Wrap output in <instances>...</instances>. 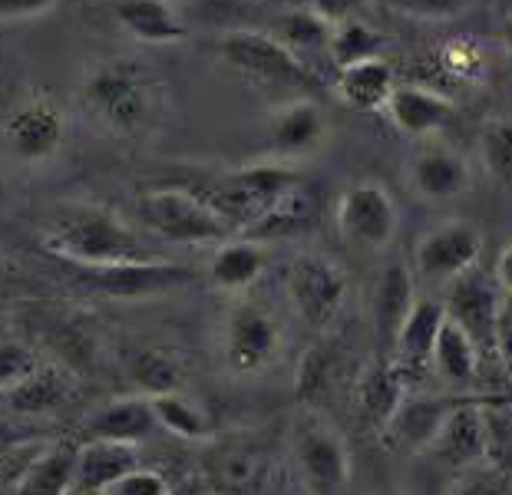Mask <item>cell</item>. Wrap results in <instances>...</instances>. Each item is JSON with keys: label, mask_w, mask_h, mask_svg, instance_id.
I'll return each instance as SVG.
<instances>
[{"label": "cell", "mask_w": 512, "mask_h": 495, "mask_svg": "<svg viewBox=\"0 0 512 495\" xmlns=\"http://www.w3.org/2000/svg\"><path fill=\"white\" fill-rule=\"evenodd\" d=\"M285 350V330L281 321L258 301H238L225 314L222 330V357L235 377H258Z\"/></svg>", "instance_id": "7"}, {"label": "cell", "mask_w": 512, "mask_h": 495, "mask_svg": "<svg viewBox=\"0 0 512 495\" xmlns=\"http://www.w3.org/2000/svg\"><path fill=\"white\" fill-rule=\"evenodd\" d=\"M387 119L394 123L397 132L410 139H433L437 132H443L453 123L456 116V103L450 96H443L430 86H413L403 83L394 86L384 103Z\"/></svg>", "instance_id": "18"}, {"label": "cell", "mask_w": 512, "mask_h": 495, "mask_svg": "<svg viewBox=\"0 0 512 495\" xmlns=\"http://www.w3.org/2000/svg\"><path fill=\"white\" fill-rule=\"evenodd\" d=\"M149 406H152V416H156V426L166 429L169 436L189 439V443H209L215 436L205 406L199 400H192L185 390H169V393L149 396Z\"/></svg>", "instance_id": "32"}, {"label": "cell", "mask_w": 512, "mask_h": 495, "mask_svg": "<svg viewBox=\"0 0 512 495\" xmlns=\"http://www.w3.org/2000/svg\"><path fill=\"white\" fill-rule=\"evenodd\" d=\"M219 57L228 70L242 73L245 80H255L261 86H281V90H301L311 96L321 93L324 86V80H318L311 70H304L265 30L225 33V40L219 43Z\"/></svg>", "instance_id": "6"}, {"label": "cell", "mask_w": 512, "mask_h": 495, "mask_svg": "<svg viewBox=\"0 0 512 495\" xmlns=\"http://www.w3.org/2000/svg\"><path fill=\"white\" fill-rule=\"evenodd\" d=\"M139 222L172 245H222L235 235L189 185H156L139 198Z\"/></svg>", "instance_id": "4"}, {"label": "cell", "mask_w": 512, "mask_h": 495, "mask_svg": "<svg viewBox=\"0 0 512 495\" xmlns=\"http://www.w3.org/2000/svg\"><path fill=\"white\" fill-rule=\"evenodd\" d=\"M364 0H311V7L321 20H328V24H337V20H347L354 17V10L361 7Z\"/></svg>", "instance_id": "43"}, {"label": "cell", "mask_w": 512, "mask_h": 495, "mask_svg": "<svg viewBox=\"0 0 512 495\" xmlns=\"http://www.w3.org/2000/svg\"><path fill=\"white\" fill-rule=\"evenodd\" d=\"M126 373L143 396L169 393L185 387L182 357L166 344H143L126 354Z\"/></svg>", "instance_id": "31"}, {"label": "cell", "mask_w": 512, "mask_h": 495, "mask_svg": "<svg viewBox=\"0 0 512 495\" xmlns=\"http://www.w3.org/2000/svg\"><path fill=\"white\" fill-rule=\"evenodd\" d=\"M80 278L90 284V288L103 291L106 297H152L172 288H182V284L192 281V271L185 264H172V261H129V264H106V268H76Z\"/></svg>", "instance_id": "14"}, {"label": "cell", "mask_w": 512, "mask_h": 495, "mask_svg": "<svg viewBox=\"0 0 512 495\" xmlns=\"http://www.w3.org/2000/svg\"><path fill=\"white\" fill-rule=\"evenodd\" d=\"M483 165L506 189L512 179V129L503 116L493 119V123L483 129Z\"/></svg>", "instance_id": "37"}, {"label": "cell", "mask_w": 512, "mask_h": 495, "mask_svg": "<svg viewBox=\"0 0 512 495\" xmlns=\"http://www.w3.org/2000/svg\"><path fill=\"white\" fill-rule=\"evenodd\" d=\"M4 396L17 416H47L76 400V380L57 363H34Z\"/></svg>", "instance_id": "19"}, {"label": "cell", "mask_w": 512, "mask_h": 495, "mask_svg": "<svg viewBox=\"0 0 512 495\" xmlns=\"http://www.w3.org/2000/svg\"><path fill=\"white\" fill-rule=\"evenodd\" d=\"M314 222H318V192L301 179V182H294L252 228H245L242 235L258 241V245H265V241L304 235V231L314 228Z\"/></svg>", "instance_id": "21"}, {"label": "cell", "mask_w": 512, "mask_h": 495, "mask_svg": "<svg viewBox=\"0 0 512 495\" xmlns=\"http://www.w3.org/2000/svg\"><path fill=\"white\" fill-rule=\"evenodd\" d=\"M479 370H483V354L470 340V334L453 324L450 317L440 324V334L433 340V354H430V373L437 380H443L446 387L466 390L479 380Z\"/></svg>", "instance_id": "25"}, {"label": "cell", "mask_w": 512, "mask_h": 495, "mask_svg": "<svg viewBox=\"0 0 512 495\" xmlns=\"http://www.w3.org/2000/svg\"><path fill=\"white\" fill-rule=\"evenodd\" d=\"M291 459L308 495H344L351 486V453L321 410H304L291 426Z\"/></svg>", "instance_id": "5"}, {"label": "cell", "mask_w": 512, "mask_h": 495, "mask_svg": "<svg viewBox=\"0 0 512 495\" xmlns=\"http://www.w3.org/2000/svg\"><path fill=\"white\" fill-rule=\"evenodd\" d=\"M76 446L80 443L73 439H57L43 446L14 479L17 495H73Z\"/></svg>", "instance_id": "27"}, {"label": "cell", "mask_w": 512, "mask_h": 495, "mask_svg": "<svg viewBox=\"0 0 512 495\" xmlns=\"http://www.w3.org/2000/svg\"><path fill=\"white\" fill-rule=\"evenodd\" d=\"M265 248L252 238H228L215 245V255L209 258V281L219 291L238 294L248 291L265 274Z\"/></svg>", "instance_id": "29"}, {"label": "cell", "mask_w": 512, "mask_h": 495, "mask_svg": "<svg viewBox=\"0 0 512 495\" xmlns=\"http://www.w3.org/2000/svg\"><path fill=\"white\" fill-rule=\"evenodd\" d=\"M285 294L304 324L328 330L347 301V274L324 255H298L285 271Z\"/></svg>", "instance_id": "8"}, {"label": "cell", "mask_w": 512, "mask_h": 495, "mask_svg": "<svg viewBox=\"0 0 512 495\" xmlns=\"http://www.w3.org/2000/svg\"><path fill=\"white\" fill-rule=\"evenodd\" d=\"M301 179L304 175L294 169L291 162L271 159V162L238 165V169H228L222 175H215V179L195 182L189 189L199 195L212 212H219L228 222V228L245 231Z\"/></svg>", "instance_id": "2"}, {"label": "cell", "mask_w": 512, "mask_h": 495, "mask_svg": "<svg viewBox=\"0 0 512 495\" xmlns=\"http://www.w3.org/2000/svg\"><path fill=\"white\" fill-rule=\"evenodd\" d=\"M261 462L248 449H225L212 462V486L219 495H248V489L258 486Z\"/></svg>", "instance_id": "36"}, {"label": "cell", "mask_w": 512, "mask_h": 495, "mask_svg": "<svg viewBox=\"0 0 512 495\" xmlns=\"http://www.w3.org/2000/svg\"><path fill=\"white\" fill-rule=\"evenodd\" d=\"M47 443H37V436L27 426H20L14 420H0V479H7L10 459H24L30 462ZM10 482V479H7Z\"/></svg>", "instance_id": "38"}, {"label": "cell", "mask_w": 512, "mask_h": 495, "mask_svg": "<svg viewBox=\"0 0 512 495\" xmlns=\"http://www.w3.org/2000/svg\"><path fill=\"white\" fill-rule=\"evenodd\" d=\"M100 495H176V492H172L169 479L162 476V472L146 469V466H133L119 479H113Z\"/></svg>", "instance_id": "40"}, {"label": "cell", "mask_w": 512, "mask_h": 495, "mask_svg": "<svg viewBox=\"0 0 512 495\" xmlns=\"http://www.w3.org/2000/svg\"><path fill=\"white\" fill-rule=\"evenodd\" d=\"M265 33L275 43H281L304 70H311L321 80L318 63H328V40H331L328 20H321L314 10H291V14L278 17Z\"/></svg>", "instance_id": "26"}, {"label": "cell", "mask_w": 512, "mask_h": 495, "mask_svg": "<svg viewBox=\"0 0 512 495\" xmlns=\"http://www.w3.org/2000/svg\"><path fill=\"white\" fill-rule=\"evenodd\" d=\"M370 57H380V33L374 27L364 24L361 17H347L331 24V40H328L331 70H344V66Z\"/></svg>", "instance_id": "35"}, {"label": "cell", "mask_w": 512, "mask_h": 495, "mask_svg": "<svg viewBox=\"0 0 512 495\" xmlns=\"http://www.w3.org/2000/svg\"><path fill=\"white\" fill-rule=\"evenodd\" d=\"M407 182L423 202H453L473 182V169L460 149L423 139L407 162Z\"/></svg>", "instance_id": "15"}, {"label": "cell", "mask_w": 512, "mask_h": 495, "mask_svg": "<svg viewBox=\"0 0 512 495\" xmlns=\"http://www.w3.org/2000/svg\"><path fill=\"white\" fill-rule=\"evenodd\" d=\"M57 0H0V20H27L50 14Z\"/></svg>", "instance_id": "42"}, {"label": "cell", "mask_w": 512, "mask_h": 495, "mask_svg": "<svg viewBox=\"0 0 512 495\" xmlns=\"http://www.w3.org/2000/svg\"><path fill=\"white\" fill-rule=\"evenodd\" d=\"M443 321H446L443 301L417 297V301L410 304L407 317L400 321L394 340H390V357L387 360L400 370V377L407 380L410 390H413V383H420L430 373L433 340H437Z\"/></svg>", "instance_id": "16"}, {"label": "cell", "mask_w": 512, "mask_h": 495, "mask_svg": "<svg viewBox=\"0 0 512 495\" xmlns=\"http://www.w3.org/2000/svg\"><path fill=\"white\" fill-rule=\"evenodd\" d=\"M453 403L456 400L450 396H423L410 390L390 413V420L377 429L380 446L394 456H423Z\"/></svg>", "instance_id": "13"}, {"label": "cell", "mask_w": 512, "mask_h": 495, "mask_svg": "<svg viewBox=\"0 0 512 495\" xmlns=\"http://www.w3.org/2000/svg\"><path fill=\"white\" fill-rule=\"evenodd\" d=\"M139 466L136 446L113 443V439H86L76 446V472L73 492L76 495H100L113 479Z\"/></svg>", "instance_id": "22"}, {"label": "cell", "mask_w": 512, "mask_h": 495, "mask_svg": "<svg viewBox=\"0 0 512 495\" xmlns=\"http://www.w3.org/2000/svg\"><path fill=\"white\" fill-rule=\"evenodd\" d=\"M331 86L344 106L357 109V113H380L397 80L387 60L370 57V60L344 66V70H334Z\"/></svg>", "instance_id": "28"}, {"label": "cell", "mask_w": 512, "mask_h": 495, "mask_svg": "<svg viewBox=\"0 0 512 495\" xmlns=\"http://www.w3.org/2000/svg\"><path fill=\"white\" fill-rule=\"evenodd\" d=\"M413 301H417V294H413V271L400 261L387 264L374 291V321L387 344L394 340L397 327L403 317H407Z\"/></svg>", "instance_id": "34"}, {"label": "cell", "mask_w": 512, "mask_h": 495, "mask_svg": "<svg viewBox=\"0 0 512 495\" xmlns=\"http://www.w3.org/2000/svg\"><path fill=\"white\" fill-rule=\"evenodd\" d=\"M486 400V396H483ZM483 400H456L453 410L433 436L423 456H433L453 469H470L486 462V429H483Z\"/></svg>", "instance_id": "17"}, {"label": "cell", "mask_w": 512, "mask_h": 495, "mask_svg": "<svg viewBox=\"0 0 512 495\" xmlns=\"http://www.w3.org/2000/svg\"><path fill=\"white\" fill-rule=\"evenodd\" d=\"M43 248L70 268H106V264L149 261L143 238L129 222L103 205H63L43 225Z\"/></svg>", "instance_id": "1"}, {"label": "cell", "mask_w": 512, "mask_h": 495, "mask_svg": "<svg viewBox=\"0 0 512 495\" xmlns=\"http://www.w3.org/2000/svg\"><path fill=\"white\" fill-rule=\"evenodd\" d=\"M113 17L139 43L162 47V43L185 40V24L172 14L166 0H119L113 7Z\"/></svg>", "instance_id": "30"}, {"label": "cell", "mask_w": 512, "mask_h": 495, "mask_svg": "<svg viewBox=\"0 0 512 495\" xmlns=\"http://www.w3.org/2000/svg\"><path fill=\"white\" fill-rule=\"evenodd\" d=\"M166 4H169V0H166Z\"/></svg>", "instance_id": "45"}, {"label": "cell", "mask_w": 512, "mask_h": 495, "mask_svg": "<svg viewBox=\"0 0 512 495\" xmlns=\"http://www.w3.org/2000/svg\"><path fill=\"white\" fill-rule=\"evenodd\" d=\"M483 255V231L463 218H450L427 235L413 248V274L433 284H450L479 264Z\"/></svg>", "instance_id": "11"}, {"label": "cell", "mask_w": 512, "mask_h": 495, "mask_svg": "<svg viewBox=\"0 0 512 495\" xmlns=\"http://www.w3.org/2000/svg\"><path fill=\"white\" fill-rule=\"evenodd\" d=\"M509 294L512 291L496 284L493 271L470 268L446 284L443 311L453 324H460L470 334L479 354L496 357V317L509 304Z\"/></svg>", "instance_id": "10"}, {"label": "cell", "mask_w": 512, "mask_h": 495, "mask_svg": "<svg viewBox=\"0 0 512 495\" xmlns=\"http://www.w3.org/2000/svg\"><path fill=\"white\" fill-rule=\"evenodd\" d=\"M476 0H384V7H390L400 17L413 20H453L466 14Z\"/></svg>", "instance_id": "39"}, {"label": "cell", "mask_w": 512, "mask_h": 495, "mask_svg": "<svg viewBox=\"0 0 512 495\" xmlns=\"http://www.w3.org/2000/svg\"><path fill=\"white\" fill-rule=\"evenodd\" d=\"M341 383H344L341 350L334 344L311 347L308 357H304L298 367V400L304 403V410L324 413V403L334 400Z\"/></svg>", "instance_id": "33"}, {"label": "cell", "mask_w": 512, "mask_h": 495, "mask_svg": "<svg viewBox=\"0 0 512 495\" xmlns=\"http://www.w3.org/2000/svg\"><path fill=\"white\" fill-rule=\"evenodd\" d=\"M37 357L20 344H0V393L10 390L24 373L34 367Z\"/></svg>", "instance_id": "41"}, {"label": "cell", "mask_w": 512, "mask_h": 495, "mask_svg": "<svg viewBox=\"0 0 512 495\" xmlns=\"http://www.w3.org/2000/svg\"><path fill=\"white\" fill-rule=\"evenodd\" d=\"M324 136H328V123L308 96L291 99L271 113V142H275V156L281 162L321 149Z\"/></svg>", "instance_id": "20"}, {"label": "cell", "mask_w": 512, "mask_h": 495, "mask_svg": "<svg viewBox=\"0 0 512 495\" xmlns=\"http://www.w3.org/2000/svg\"><path fill=\"white\" fill-rule=\"evenodd\" d=\"M0 495H17V489H14V482L0 479Z\"/></svg>", "instance_id": "44"}, {"label": "cell", "mask_w": 512, "mask_h": 495, "mask_svg": "<svg viewBox=\"0 0 512 495\" xmlns=\"http://www.w3.org/2000/svg\"><path fill=\"white\" fill-rule=\"evenodd\" d=\"M351 393H354V403H357L361 420L370 429H380L390 420V413L397 410V403L410 393V387L390 360H370L367 367L354 377Z\"/></svg>", "instance_id": "23"}, {"label": "cell", "mask_w": 512, "mask_h": 495, "mask_svg": "<svg viewBox=\"0 0 512 495\" xmlns=\"http://www.w3.org/2000/svg\"><path fill=\"white\" fill-rule=\"evenodd\" d=\"M334 225L347 245L364 251H384L394 241L400 228V215L390 195L380 182H354L337 195Z\"/></svg>", "instance_id": "9"}, {"label": "cell", "mask_w": 512, "mask_h": 495, "mask_svg": "<svg viewBox=\"0 0 512 495\" xmlns=\"http://www.w3.org/2000/svg\"><path fill=\"white\" fill-rule=\"evenodd\" d=\"M67 139V119L50 96H30L10 109L4 142L20 162H47Z\"/></svg>", "instance_id": "12"}, {"label": "cell", "mask_w": 512, "mask_h": 495, "mask_svg": "<svg viewBox=\"0 0 512 495\" xmlns=\"http://www.w3.org/2000/svg\"><path fill=\"white\" fill-rule=\"evenodd\" d=\"M83 106L96 123L113 132H136L152 119L156 83L143 66L129 60H110L96 66L83 83Z\"/></svg>", "instance_id": "3"}, {"label": "cell", "mask_w": 512, "mask_h": 495, "mask_svg": "<svg viewBox=\"0 0 512 495\" xmlns=\"http://www.w3.org/2000/svg\"><path fill=\"white\" fill-rule=\"evenodd\" d=\"M86 439H113V443H129L139 446L143 439L156 433V416H152L149 396H119L100 406L90 420H86Z\"/></svg>", "instance_id": "24"}]
</instances>
